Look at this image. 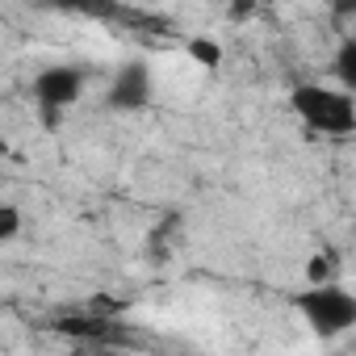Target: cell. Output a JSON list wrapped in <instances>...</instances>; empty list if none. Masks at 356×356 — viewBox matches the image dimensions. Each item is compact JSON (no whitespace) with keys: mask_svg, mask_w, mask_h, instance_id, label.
I'll list each match as a JSON object with an SVG mask.
<instances>
[{"mask_svg":"<svg viewBox=\"0 0 356 356\" xmlns=\"http://www.w3.org/2000/svg\"><path fill=\"white\" fill-rule=\"evenodd\" d=\"M335 80L343 84V92L356 88V38H352V34H348V38L339 42V51H335Z\"/></svg>","mask_w":356,"mask_h":356,"instance_id":"obj_5","label":"cell"},{"mask_svg":"<svg viewBox=\"0 0 356 356\" xmlns=\"http://www.w3.org/2000/svg\"><path fill=\"white\" fill-rule=\"evenodd\" d=\"M298 314L306 318V327L318 335V339H335L343 331L356 327V298L343 289V285H310L293 298Z\"/></svg>","mask_w":356,"mask_h":356,"instance_id":"obj_2","label":"cell"},{"mask_svg":"<svg viewBox=\"0 0 356 356\" xmlns=\"http://www.w3.org/2000/svg\"><path fill=\"white\" fill-rule=\"evenodd\" d=\"M335 264H339V256H335V252H318V256H310V264H306V277H310V285H331V277H335Z\"/></svg>","mask_w":356,"mask_h":356,"instance_id":"obj_6","label":"cell"},{"mask_svg":"<svg viewBox=\"0 0 356 356\" xmlns=\"http://www.w3.org/2000/svg\"><path fill=\"white\" fill-rule=\"evenodd\" d=\"M84 92V72L72 67V63H55V67H42L34 76V101L42 105V118L55 122L63 109H72Z\"/></svg>","mask_w":356,"mask_h":356,"instance_id":"obj_3","label":"cell"},{"mask_svg":"<svg viewBox=\"0 0 356 356\" xmlns=\"http://www.w3.org/2000/svg\"><path fill=\"white\" fill-rule=\"evenodd\" d=\"M289 109L318 134H352L356 130V101L343 88L327 84H298L289 92Z\"/></svg>","mask_w":356,"mask_h":356,"instance_id":"obj_1","label":"cell"},{"mask_svg":"<svg viewBox=\"0 0 356 356\" xmlns=\"http://www.w3.org/2000/svg\"><path fill=\"white\" fill-rule=\"evenodd\" d=\"M109 109H122V113H134L151 101V67L143 59H130L113 72V84H109Z\"/></svg>","mask_w":356,"mask_h":356,"instance_id":"obj_4","label":"cell"},{"mask_svg":"<svg viewBox=\"0 0 356 356\" xmlns=\"http://www.w3.org/2000/svg\"><path fill=\"white\" fill-rule=\"evenodd\" d=\"M189 55L202 63V67H218L222 63V47L214 38H189Z\"/></svg>","mask_w":356,"mask_h":356,"instance_id":"obj_7","label":"cell"},{"mask_svg":"<svg viewBox=\"0 0 356 356\" xmlns=\"http://www.w3.org/2000/svg\"><path fill=\"white\" fill-rule=\"evenodd\" d=\"M22 235V210L13 202H0V243H9Z\"/></svg>","mask_w":356,"mask_h":356,"instance_id":"obj_8","label":"cell"}]
</instances>
